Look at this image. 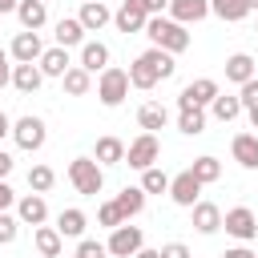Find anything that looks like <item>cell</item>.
<instances>
[{
  "instance_id": "74e56055",
  "label": "cell",
  "mask_w": 258,
  "mask_h": 258,
  "mask_svg": "<svg viewBox=\"0 0 258 258\" xmlns=\"http://www.w3.org/2000/svg\"><path fill=\"white\" fill-rule=\"evenodd\" d=\"M238 101H242V109H254L258 105V77H250V81L238 85Z\"/></svg>"
},
{
  "instance_id": "d4e9b609",
  "label": "cell",
  "mask_w": 258,
  "mask_h": 258,
  "mask_svg": "<svg viewBox=\"0 0 258 258\" xmlns=\"http://www.w3.org/2000/svg\"><path fill=\"white\" fill-rule=\"evenodd\" d=\"M81 69H89V73L109 69V44L105 40H85L81 44Z\"/></svg>"
},
{
  "instance_id": "b9f144b4",
  "label": "cell",
  "mask_w": 258,
  "mask_h": 258,
  "mask_svg": "<svg viewBox=\"0 0 258 258\" xmlns=\"http://www.w3.org/2000/svg\"><path fill=\"white\" fill-rule=\"evenodd\" d=\"M12 206H16V194L8 181H0V210H12Z\"/></svg>"
},
{
  "instance_id": "6da1fadb",
  "label": "cell",
  "mask_w": 258,
  "mask_h": 258,
  "mask_svg": "<svg viewBox=\"0 0 258 258\" xmlns=\"http://www.w3.org/2000/svg\"><path fill=\"white\" fill-rule=\"evenodd\" d=\"M129 73V89H141V93H149L157 81H169L173 73H177V60H173V52H165V48H145L141 56H133V64L125 69Z\"/></svg>"
},
{
  "instance_id": "f546056e",
  "label": "cell",
  "mask_w": 258,
  "mask_h": 258,
  "mask_svg": "<svg viewBox=\"0 0 258 258\" xmlns=\"http://www.w3.org/2000/svg\"><path fill=\"white\" fill-rule=\"evenodd\" d=\"M60 85H64V93H69V97H85V93L93 89V73H89V69H81V64H73V69L60 77Z\"/></svg>"
},
{
  "instance_id": "e575fe53",
  "label": "cell",
  "mask_w": 258,
  "mask_h": 258,
  "mask_svg": "<svg viewBox=\"0 0 258 258\" xmlns=\"http://www.w3.org/2000/svg\"><path fill=\"white\" fill-rule=\"evenodd\" d=\"M52 185H56L52 165H32V169H28V189H32V194H48Z\"/></svg>"
},
{
  "instance_id": "603a6c76",
  "label": "cell",
  "mask_w": 258,
  "mask_h": 258,
  "mask_svg": "<svg viewBox=\"0 0 258 258\" xmlns=\"http://www.w3.org/2000/svg\"><path fill=\"white\" fill-rule=\"evenodd\" d=\"M210 113H214V121H222V125H230V121H238L246 109H242V101H238V93H218L214 101H210Z\"/></svg>"
},
{
  "instance_id": "9c48e42d",
  "label": "cell",
  "mask_w": 258,
  "mask_h": 258,
  "mask_svg": "<svg viewBox=\"0 0 258 258\" xmlns=\"http://www.w3.org/2000/svg\"><path fill=\"white\" fill-rule=\"evenodd\" d=\"M218 93H222V89H218L214 77H198V81H189V85L177 93V109H194V105L210 109V101H214Z\"/></svg>"
},
{
  "instance_id": "60d3db41",
  "label": "cell",
  "mask_w": 258,
  "mask_h": 258,
  "mask_svg": "<svg viewBox=\"0 0 258 258\" xmlns=\"http://www.w3.org/2000/svg\"><path fill=\"white\" fill-rule=\"evenodd\" d=\"M133 4H141V8H145V16H161V12L169 8V0H133Z\"/></svg>"
},
{
  "instance_id": "7402d4cb",
  "label": "cell",
  "mask_w": 258,
  "mask_h": 258,
  "mask_svg": "<svg viewBox=\"0 0 258 258\" xmlns=\"http://www.w3.org/2000/svg\"><path fill=\"white\" fill-rule=\"evenodd\" d=\"M40 85H44V73H40L36 64H12V89H16V93L32 97Z\"/></svg>"
},
{
  "instance_id": "ac0fdd59",
  "label": "cell",
  "mask_w": 258,
  "mask_h": 258,
  "mask_svg": "<svg viewBox=\"0 0 258 258\" xmlns=\"http://www.w3.org/2000/svg\"><path fill=\"white\" fill-rule=\"evenodd\" d=\"M189 214H194V230H198V234H206V238H210V234H218V230H222V210H218L214 202H194V206H189Z\"/></svg>"
},
{
  "instance_id": "ee69618b",
  "label": "cell",
  "mask_w": 258,
  "mask_h": 258,
  "mask_svg": "<svg viewBox=\"0 0 258 258\" xmlns=\"http://www.w3.org/2000/svg\"><path fill=\"white\" fill-rule=\"evenodd\" d=\"M222 258H254V250H250V246H230Z\"/></svg>"
},
{
  "instance_id": "8992f818",
  "label": "cell",
  "mask_w": 258,
  "mask_h": 258,
  "mask_svg": "<svg viewBox=\"0 0 258 258\" xmlns=\"http://www.w3.org/2000/svg\"><path fill=\"white\" fill-rule=\"evenodd\" d=\"M157 157H161L157 133H141V137H133V141L125 145V161H121V165H129V169H149V165H157Z\"/></svg>"
},
{
  "instance_id": "bcb514c9",
  "label": "cell",
  "mask_w": 258,
  "mask_h": 258,
  "mask_svg": "<svg viewBox=\"0 0 258 258\" xmlns=\"http://www.w3.org/2000/svg\"><path fill=\"white\" fill-rule=\"evenodd\" d=\"M8 133H12V117H8V113H4V109H0V141H4V137H8Z\"/></svg>"
},
{
  "instance_id": "52a82bcc",
  "label": "cell",
  "mask_w": 258,
  "mask_h": 258,
  "mask_svg": "<svg viewBox=\"0 0 258 258\" xmlns=\"http://www.w3.org/2000/svg\"><path fill=\"white\" fill-rule=\"evenodd\" d=\"M141 246H145V234H141V226H129V222L113 226V230H109V242H105V250H109L113 258H133Z\"/></svg>"
},
{
  "instance_id": "484cf974",
  "label": "cell",
  "mask_w": 258,
  "mask_h": 258,
  "mask_svg": "<svg viewBox=\"0 0 258 258\" xmlns=\"http://www.w3.org/2000/svg\"><path fill=\"white\" fill-rule=\"evenodd\" d=\"M85 226H89V218H85V210H77V206H69V210L56 214L60 238H85Z\"/></svg>"
},
{
  "instance_id": "f35d334b",
  "label": "cell",
  "mask_w": 258,
  "mask_h": 258,
  "mask_svg": "<svg viewBox=\"0 0 258 258\" xmlns=\"http://www.w3.org/2000/svg\"><path fill=\"white\" fill-rule=\"evenodd\" d=\"M77 254H85V258H105L109 250H105V242H97V238H81V242H77Z\"/></svg>"
},
{
  "instance_id": "83f0119b",
  "label": "cell",
  "mask_w": 258,
  "mask_h": 258,
  "mask_svg": "<svg viewBox=\"0 0 258 258\" xmlns=\"http://www.w3.org/2000/svg\"><path fill=\"white\" fill-rule=\"evenodd\" d=\"M113 202H117L121 218L129 222V218H137V214L145 210V189H141V185H125V189H121V194H117Z\"/></svg>"
},
{
  "instance_id": "d590c367",
  "label": "cell",
  "mask_w": 258,
  "mask_h": 258,
  "mask_svg": "<svg viewBox=\"0 0 258 258\" xmlns=\"http://www.w3.org/2000/svg\"><path fill=\"white\" fill-rule=\"evenodd\" d=\"M16 234H20V218L8 214V210H0V246H12Z\"/></svg>"
},
{
  "instance_id": "2e32d148",
  "label": "cell",
  "mask_w": 258,
  "mask_h": 258,
  "mask_svg": "<svg viewBox=\"0 0 258 258\" xmlns=\"http://www.w3.org/2000/svg\"><path fill=\"white\" fill-rule=\"evenodd\" d=\"M16 20H20V28L40 32L48 24V0H20L16 4Z\"/></svg>"
},
{
  "instance_id": "7bdbcfd3",
  "label": "cell",
  "mask_w": 258,
  "mask_h": 258,
  "mask_svg": "<svg viewBox=\"0 0 258 258\" xmlns=\"http://www.w3.org/2000/svg\"><path fill=\"white\" fill-rule=\"evenodd\" d=\"M12 165H16V161H12V153H8V149H0V181H8Z\"/></svg>"
},
{
  "instance_id": "f5cc1de1",
  "label": "cell",
  "mask_w": 258,
  "mask_h": 258,
  "mask_svg": "<svg viewBox=\"0 0 258 258\" xmlns=\"http://www.w3.org/2000/svg\"><path fill=\"white\" fill-rule=\"evenodd\" d=\"M73 258H85V254H73Z\"/></svg>"
},
{
  "instance_id": "ba28073f",
  "label": "cell",
  "mask_w": 258,
  "mask_h": 258,
  "mask_svg": "<svg viewBox=\"0 0 258 258\" xmlns=\"http://www.w3.org/2000/svg\"><path fill=\"white\" fill-rule=\"evenodd\" d=\"M222 226H226V234L238 238V242L258 238V214H254L250 206H234V210H226V214H222Z\"/></svg>"
},
{
  "instance_id": "7c38bea8",
  "label": "cell",
  "mask_w": 258,
  "mask_h": 258,
  "mask_svg": "<svg viewBox=\"0 0 258 258\" xmlns=\"http://www.w3.org/2000/svg\"><path fill=\"white\" fill-rule=\"evenodd\" d=\"M16 218H20V226H44V222H48V202H44V194H24V198H16Z\"/></svg>"
},
{
  "instance_id": "816d5d0a",
  "label": "cell",
  "mask_w": 258,
  "mask_h": 258,
  "mask_svg": "<svg viewBox=\"0 0 258 258\" xmlns=\"http://www.w3.org/2000/svg\"><path fill=\"white\" fill-rule=\"evenodd\" d=\"M0 60H8V48H0Z\"/></svg>"
},
{
  "instance_id": "d6986e66",
  "label": "cell",
  "mask_w": 258,
  "mask_h": 258,
  "mask_svg": "<svg viewBox=\"0 0 258 258\" xmlns=\"http://www.w3.org/2000/svg\"><path fill=\"white\" fill-rule=\"evenodd\" d=\"M36 69L44 73V77H64L69 69H73V60H69V48H60V44H52V48H44L40 52V60H36Z\"/></svg>"
},
{
  "instance_id": "d6a6232c",
  "label": "cell",
  "mask_w": 258,
  "mask_h": 258,
  "mask_svg": "<svg viewBox=\"0 0 258 258\" xmlns=\"http://www.w3.org/2000/svg\"><path fill=\"white\" fill-rule=\"evenodd\" d=\"M177 129H181L185 137H198V133H206V109H202V105H194V109H181V113H177Z\"/></svg>"
},
{
  "instance_id": "836d02e7",
  "label": "cell",
  "mask_w": 258,
  "mask_h": 258,
  "mask_svg": "<svg viewBox=\"0 0 258 258\" xmlns=\"http://www.w3.org/2000/svg\"><path fill=\"white\" fill-rule=\"evenodd\" d=\"M141 189H145V198H149V194H169V173H165L161 165L141 169Z\"/></svg>"
},
{
  "instance_id": "681fc988",
  "label": "cell",
  "mask_w": 258,
  "mask_h": 258,
  "mask_svg": "<svg viewBox=\"0 0 258 258\" xmlns=\"http://www.w3.org/2000/svg\"><path fill=\"white\" fill-rule=\"evenodd\" d=\"M246 117H250V129H258V105H254V109H246Z\"/></svg>"
},
{
  "instance_id": "f1b7e54d",
  "label": "cell",
  "mask_w": 258,
  "mask_h": 258,
  "mask_svg": "<svg viewBox=\"0 0 258 258\" xmlns=\"http://www.w3.org/2000/svg\"><path fill=\"white\" fill-rule=\"evenodd\" d=\"M165 121H169V109H165V105H157V101H149V105H141V109H137V125H141L145 133L165 129Z\"/></svg>"
},
{
  "instance_id": "4dcf8cb0",
  "label": "cell",
  "mask_w": 258,
  "mask_h": 258,
  "mask_svg": "<svg viewBox=\"0 0 258 258\" xmlns=\"http://www.w3.org/2000/svg\"><path fill=\"white\" fill-rule=\"evenodd\" d=\"M210 12H214L218 20H226V24H238V20L250 16L246 0H210Z\"/></svg>"
},
{
  "instance_id": "ffe728a7",
  "label": "cell",
  "mask_w": 258,
  "mask_h": 258,
  "mask_svg": "<svg viewBox=\"0 0 258 258\" xmlns=\"http://www.w3.org/2000/svg\"><path fill=\"white\" fill-rule=\"evenodd\" d=\"M93 161H97L101 169H105V165H121V161H125V141H121V137H97Z\"/></svg>"
},
{
  "instance_id": "44dd1931",
  "label": "cell",
  "mask_w": 258,
  "mask_h": 258,
  "mask_svg": "<svg viewBox=\"0 0 258 258\" xmlns=\"http://www.w3.org/2000/svg\"><path fill=\"white\" fill-rule=\"evenodd\" d=\"M32 246H36V254H40V258H60L64 238H60V230H56V226H36Z\"/></svg>"
},
{
  "instance_id": "7a4b0ae2",
  "label": "cell",
  "mask_w": 258,
  "mask_h": 258,
  "mask_svg": "<svg viewBox=\"0 0 258 258\" xmlns=\"http://www.w3.org/2000/svg\"><path fill=\"white\" fill-rule=\"evenodd\" d=\"M145 36H149V44H153V48H165V52H173V56L189 48V28H185V24H177V20H173V16H165V12L145 20Z\"/></svg>"
},
{
  "instance_id": "3957f363",
  "label": "cell",
  "mask_w": 258,
  "mask_h": 258,
  "mask_svg": "<svg viewBox=\"0 0 258 258\" xmlns=\"http://www.w3.org/2000/svg\"><path fill=\"white\" fill-rule=\"evenodd\" d=\"M64 173H69L73 189H77V194H85V198H97V194L105 189V169H101L93 157H73Z\"/></svg>"
},
{
  "instance_id": "5b68a950",
  "label": "cell",
  "mask_w": 258,
  "mask_h": 258,
  "mask_svg": "<svg viewBox=\"0 0 258 258\" xmlns=\"http://www.w3.org/2000/svg\"><path fill=\"white\" fill-rule=\"evenodd\" d=\"M12 141H16L24 153H36V149H44V141H48V125H44V117H32V113H24L20 121H12Z\"/></svg>"
},
{
  "instance_id": "e0dca14e",
  "label": "cell",
  "mask_w": 258,
  "mask_h": 258,
  "mask_svg": "<svg viewBox=\"0 0 258 258\" xmlns=\"http://www.w3.org/2000/svg\"><path fill=\"white\" fill-rule=\"evenodd\" d=\"M230 157H234L242 169H258V133H234Z\"/></svg>"
},
{
  "instance_id": "11a10c76",
  "label": "cell",
  "mask_w": 258,
  "mask_h": 258,
  "mask_svg": "<svg viewBox=\"0 0 258 258\" xmlns=\"http://www.w3.org/2000/svg\"><path fill=\"white\" fill-rule=\"evenodd\" d=\"M254 258H258V250H254Z\"/></svg>"
},
{
  "instance_id": "f6af8a7d",
  "label": "cell",
  "mask_w": 258,
  "mask_h": 258,
  "mask_svg": "<svg viewBox=\"0 0 258 258\" xmlns=\"http://www.w3.org/2000/svg\"><path fill=\"white\" fill-rule=\"evenodd\" d=\"M8 85H12V64L0 60V89H8Z\"/></svg>"
},
{
  "instance_id": "db71d44e",
  "label": "cell",
  "mask_w": 258,
  "mask_h": 258,
  "mask_svg": "<svg viewBox=\"0 0 258 258\" xmlns=\"http://www.w3.org/2000/svg\"><path fill=\"white\" fill-rule=\"evenodd\" d=\"M254 32H258V24H254Z\"/></svg>"
},
{
  "instance_id": "30bf717a",
  "label": "cell",
  "mask_w": 258,
  "mask_h": 258,
  "mask_svg": "<svg viewBox=\"0 0 258 258\" xmlns=\"http://www.w3.org/2000/svg\"><path fill=\"white\" fill-rule=\"evenodd\" d=\"M40 52H44L40 32H28V28H20V32L12 36V44H8V56H12L16 64H36V60H40Z\"/></svg>"
},
{
  "instance_id": "4316f807",
  "label": "cell",
  "mask_w": 258,
  "mask_h": 258,
  "mask_svg": "<svg viewBox=\"0 0 258 258\" xmlns=\"http://www.w3.org/2000/svg\"><path fill=\"white\" fill-rule=\"evenodd\" d=\"M250 77H258V64H254V56H246V52H234V56H226V81L242 85V81H250Z\"/></svg>"
},
{
  "instance_id": "f907efd6",
  "label": "cell",
  "mask_w": 258,
  "mask_h": 258,
  "mask_svg": "<svg viewBox=\"0 0 258 258\" xmlns=\"http://www.w3.org/2000/svg\"><path fill=\"white\" fill-rule=\"evenodd\" d=\"M246 8H250V12H258V0H246Z\"/></svg>"
},
{
  "instance_id": "ab89813d",
  "label": "cell",
  "mask_w": 258,
  "mask_h": 258,
  "mask_svg": "<svg viewBox=\"0 0 258 258\" xmlns=\"http://www.w3.org/2000/svg\"><path fill=\"white\" fill-rule=\"evenodd\" d=\"M161 258H194V254H189L185 242H165V246H161Z\"/></svg>"
},
{
  "instance_id": "277c9868",
  "label": "cell",
  "mask_w": 258,
  "mask_h": 258,
  "mask_svg": "<svg viewBox=\"0 0 258 258\" xmlns=\"http://www.w3.org/2000/svg\"><path fill=\"white\" fill-rule=\"evenodd\" d=\"M129 97V73L125 69H101L97 73V101L105 105V109H117L121 101Z\"/></svg>"
},
{
  "instance_id": "8fae6325",
  "label": "cell",
  "mask_w": 258,
  "mask_h": 258,
  "mask_svg": "<svg viewBox=\"0 0 258 258\" xmlns=\"http://www.w3.org/2000/svg\"><path fill=\"white\" fill-rule=\"evenodd\" d=\"M169 198H173V206L189 210L194 202H202V181H198L189 169H181L177 177H169Z\"/></svg>"
},
{
  "instance_id": "cb8c5ba5",
  "label": "cell",
  "mask_w": 258,
  "mask_h": 258,
  "mask_svg": "<svg viewBox=\"0 0 258 258\" xmlns=\"http://www.w3.org/2000/svg\"><path fill=\"white\" fill-rule=\"evenodd\" d=\"M52 36H56V44H60V48H81V44H85V28H81V20H77V16H60Z\"/></svg>"
},
{
  "instance_id": "7dc6e473",
  "label": "cell",
  "mask_w": 258,
  "mask_h": 258,
  "mask_svg": "<svg viewBox=\"0 0 258 258\" xmlns=\"http://www.w3.org/2000/svg\"><path fill=\"white\" fill-rule=\"evenodd\" d=\"M133 258H161V250H149V246H141V250H137Z\"/></svg>"
},
{
  "instance_id": "8d00e7d4",
  "label": "cell",
  "mask_w": 258,
  "mask_h": 258,
  "mask_svg": "<svg viewBox=\"0 0 258 258\" xmlns=\"http://www.w3.org/2000/svg\"><path fill=\"white\" fill-rule=\"evenodd\" d=\"M125 218H121V210H117V202H101L97 206V226H105V230H113V226H121Z\"/></svg>"
},
{
  "instance_id": "4fadbf2b",
  "label": "cell",
  "mask_w": 258,
  "mask_h": 258,
  "mask_svg": "<svg viewBox=\"0 0 258 258\" xmlns=\"http://www.w3.org/2000/svg\"><path fill=\"white\" fill-rule=\"evenodd\" d=\"M145 8L141 4H133V0H121V8L113 12V24H117V32H125V36H133V32H145Z\"/></svg>"
},
{
  "instance_id": "9f6ffc18",
  "label": "cell",
  "mask_w": 258,
  "mask_h": 258,
  "mask_svg": "<svg viewBox=\"0 0 258 258\" xmlns=\"http://www.w3.org/2000/svg\"><path fill=\"white\" fill-rule=\"evenodd\" d=\"M36 258H40V254H36Z\"/></svg>"
},
{
  "instance_id": "5bb4252c",
  "label": "cell",
  "mask_w": 258,
  "mask_h": 258,
  "mask_svg": "<svg viewBox=\"0 0 258 258\" xmlns=\"http://www.w3.org/2000/svg\"><path fill=\"white\" fill-rule=\"evenodd\" d=\"M165 16H173L177 24H198V20H206L210 16V0H169V8H165Z\"/></svg>"
},
{
  "instance_id": "9a60e30c",
  "label": "cell",
  "mask_w": 258,
  "mask_h": 258,
  "mask_svg": "<svg viewBox=\"0 0 258 258\" xmlns=\"http://www.w3.org/2000/svg\"><path fill=\"white\" fill-rule=\"evenodd\" d=\"M77 20H81V28H85V32H101L105 24H113V12H109V4H105V0H85V4H81V12H77Z\"/></svg>"
},
{
  "instance_id": "1f68e13d",
  "label": "cell",
  "mask_w": 258,
  "mask_h": 258,
  "mask_svg": "<svg viewBox=\"0 0 258 258\" xmlns=\"http://www.w3.org/2000/svg\"><path fill=\"white\" fill-rule=\"evenodd\" d=\"M189 173H194L202 185H214V181L222 177V161H218V157H210V153H202V157H194Z\"/></svg>"
},
{
  "instance_id": "c3c4849f",
  "label": "cell",
  "mask_w": 258,
  "mask_h": 258,
  "mask_svg": "<svg viewBox=\"0 0 258 258\" xmlns=\"http://www.w3.org/2000/svg\"><path fill=\"white\" fill-rule=\"evenodd\" d=\"M16 4H20V0H0V16H4V12H16Z\"/></svg>"
}]
</instances>
